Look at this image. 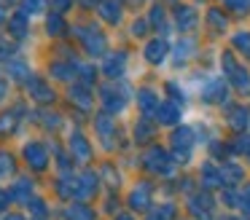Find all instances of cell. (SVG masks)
Returning a JSON list of instances; mask_svg holds the SVG:
<instances>
[{"mask_svg":"<svg viewBox=\"0 0 250 220\" xmlns=\"http://www.w3.org/2000/svg\"><path fill=\"white\" fill-rule=\"evenodd\" d=\"M22 118H24V105L22 102L14 105V107H8V110H0V140H8L11 134H17Z\"/></svg>","mask_w":250,"mask_h":220,"instance_id":"cell-32","label":"cell"},{"mask_svg":"<svg viewBox=\"0 0 250 220\" xmlns=\"http://www.w3.org/2000/svg\"><path fill=\"white\" fill-rule=\"evenodd\" d=\"M137 161H140L143 172H148V175L156 177V180H175V177H178V169H180V166L175 164L169 148L167 145H159V142L143 148L140 156H137Z\"/></svg>","mask_w":250,"mask_h":220,"instance_id":"cell-5","label":"cell"},{"mask_svg":"<svg viewBox=\"0 0 250 220\" xmlns=\"http://www.w3.org/2000/svg\"><path fill=\"white\" fill-rule=\"evenodd\" d=\"M113 220H135V215H132V212H119Z\"/></svg>","mask_w":250,"mask_h":220,"instance_id":"cell-55","label":"cell"},{"mask_svg":"<svg viewBox=\"0 0 250 220\" xmlns=\"http://www.w3.org/2000/svg\"><path fill=\"white\" fill-rule=\"evenodd\" d=\"M8 89H11V83H8V78L3 73H0V105L8 100Z\"/></svg>","mask_w":250,"mask_h":220,"instance_id":"cell-50","label":"cell"},{"mask_svg":"<svg viewBox=\"0 0 250 220\" xmlns=\"http://www.w3.org/2000/svg\"><path fill=\"white\" fill-rule=\"evenodd\" d=\"M27 209L30 215H33V220H49V207H46V201L41 196H33L27 201Z\"/></svg>","mask_w":250,"mask_h":220,"instance_id":"cell-45","label":"cell"},{"mask_svg":"<svg viewBox=\"0 0 250 220\" xmlns=\"http://www.w3.org/2000/svg\"><path fill=\"white\" fill-rule=\"evenodd\" d=\"M186 118V110L180 105H175V102H169V100H164L162 105H159V110H156V116H153V121L159 123V129H175V126H180V123H186L183 121Z\"/></svg>","mask_w":250,"mask_h":220,"instance_id":"cell-29","label":"cell"},{"mask_svg":"<svg viewBox=\"0 0 250 220\" xmlns=\"http://www.w3.org/2000/svg\"><path fill=\"white\" fill-rule=\"evenodd\" d=\"M8 193H11L14 201L27 204L30 199L35 196V182L30 180V177H14V182H11V188H8Z\"/></svg>","mask_w":250,"mask_h":220,"instance_id":"cell-38","label":"cell"},{"mask_svg":"<svg viewBox=\"0 0 250 220\" xmlns=\"http://www.w3.org/2000/svg\"><path fill=\"white\" fill-rule=\"evenodd\" d=\"M132 62V48H110L103 59H100V75L103 80H121L126 78V70H129Z\"/></svg>","mask_w":250,"mask_h":220,"instance_id":"cell-12","label":"cell"},{"mask_svg":"<svg viewBox=\"0 0 250 220\" xmlns=\"http://www.w3.org/2000/svg\"><path fill=\"white\" fill-rule=\"evenodd\" d=\"M178 220H191V218H178Z\"/></svg>","mask_w":250,"mask_h":220,"instance_id":"cell-60","label":"cell"},{"mask_svg":"<svg viewBox=\"0 0 250 220\" xmlns=\"http://www.w3.org/2000/svg\"><path fill=\"white\" fill-rule=\"evenodd\" d=\"M35 116L41 118V126L49 129V132H60V129L65 126V116H62V113H57L54 107H41Z\"/></svg>","mask_w":250,"mask_h":220,"instance_id":"cell-40","label":"cell"},{"mask_svg":"<svg viewBox=\"0 0 250 220\" xmlns=\"http://www.w3.org/2000/svg\"><path fill=\"white\" fill-rule=\"evenodd\" d=\"M126 38L135 43H146L148 38H153V30H151V21H148L146 14H132V19L126 21Z\"/></svg>","mask_w":250,"mask_h":220,"instance_id":"cell-33","label":"cell"},{"mask_svg":"<svg viewBox=\"0 0 250 220\" xmlns=\"http://www.w3.org/2000/svg\"><path fill=\"white\" fill-rule=\"evenodd\" d=\"M100 3H103V0H76V5L83 8V11H97Z\"/></svg>","mask_w":250,"mask_h":220,"instance_id":"cell-51","label":"cell"},{"mask_svg":"<svg viewBox=\"0 0 250 220\" xmlns=\"http://www.w3.org/2000/svg\"><path fill=\"white\" fill-rule=\"evenodd\" d=\"M169 54H172V40L169 38H148L140 46V59L148 64L151 70H164L169 67Z\"/></svg>","mask_w":250,"mask_h":220,"instance_id":"cell-11","label":"cell"},{"mask_svg":"<svg viewBox=\"0 0 250 220\" xmlns=\"http://www.w3.org/2000/svg\"><path fill=\"white\" fill-rule=\"evenodd\" d=\"M70 38L81 46V51L86 54V59L100 62L105 54L110 51V35L105 32V27L97 19H81L70 24Z\"/></svg>","mask_w":250,"mask_h":220,"instance_id":"cell-1","label":"cell"},{"mask_svg":"<svg viewBox=\"0 0 250 220\" xmlns=\"http://www.w3.org/2000/svg\"><path fill=\"white\" fill-rule=\"evenodd\" d=\"M186 212L191 220H218V196L210 191H196L186 199Z\"/></svg>","mask_w":250,"mask_h":220,"instance_id":"cell-15","label":"cell"},{"mask_svg":"<svg viewBox=\"0 0 250 220\" xmlns=\"http://www.w3.org/2000/svg\"><path fill=\"white\" fill-rule=\"evenodd\" d=\"M169 16H172L175 35H199L202 32V5L180 0L178 5L169 8Z\"/></svg>","mask_w":250,"mask_h":220,"instance_id":"cell-9","label":"cell"},{"mask_svg":"<svg viewBox=\"0 0 250 220\" xmlns=\"http://www.w3.org/2000/svg\"><path fill=\"white\" fill-rule=\"evenodd\" d=\"M221 126L229 129L234 137L250 132V105L248 102H237L234 100L231 105H226L221 110Z\"/></svg>","mask_w":250,"mask_h":220,"instance_id":"cell-14","label":"cell"},{"mask_svg":"<svg viewBox=\"0 0 250 220\" xmlns=\"http://www.w3.org/2000/svg\"><path fill=\"white\" fill-rule=\"evenodd\" d=\"M92 129H94V137H97V142L103 145V150H108V153H113V150H121L124 145L119 142L121 140V123L116 116H108V113L97 110L92 118Z\"/></svg>","mask_w":250,"mask_h":220,"instance_id":"cell-10","label":"cell"},{"mask_svg":"<svg viewBox=\"0 0 250 220\" xmlns=\"http://www.w3.org/2000/svg\"><path fill=\"white\" fill-rule=\"evenodd\" d=\"M17 11L22 16H27L30 21H33V19H46V14L51 11V3H49V0H19Z\"/></svg>","mask_w":250,"mask_h":220,"instance_id":"cell-37","label":"cell"},{"mask_svg":"<svg viewBox=\"0 0 250 220\" xmlns=\"http://www.w3.org/2000/svg\"><path fill=\"white\" fill-rule=\"evenodd\" d=\"M17 3H19V0H0V8H6V11H8V8H14Z\"/></svg>","mask_w":250,"mask_h":220,"instance_id":"cell-54","label":"cell"},{"mask_svg":"<svg viewBox=\"0 0 250 220\" xmlns=\"http://www.w3.org/2000/svg\"><path fill=\"white\" fill-rule=\"evenodd\" d=\"M17 54H22L19 51V43H14L8 35H0V67H3L8 59H14Z\"/></svg>","mask_w":250,"mask_h":220,"instance_id":"cell-44","label":"cell"},{"mask_svg":"<svg viewBox=\"0 0 250 220\" xmlns=\"http://www.w3.org/2000/svg\"><path fill=\"white\" fill-rule=\"evenodd\" d=\"M162 83V94L164 100L175 102V105H180L183 110H188L191 102H194V94H191V89L186 86V80L180 78V75H167V78L159 80Z\"/></svg>","mask_w":250,"mask_h":220,"instance_id":"cell-20","label":"cell"},{"mask_svg":"<svg viewBox=\"0 0 250 220\" xmlns=\"http://www.w3.org/2000/svg\"><path fill=\"white\" fill-rule=\"evenodd\" d=\"M153 204H156V182L153 180H135L132 188L126 191V207L129 212H151Z\"/></svg>","mask_w":250,"mask_h":220,"instance_id":"cell-13","label":"cell"},{"mask_svg":"<svg viewBox=\"0 0 250 220\" xmlns=\"http://www.w3.org/2000/svg\"><path fill=\"white\" fill-rule=\"evenodd\" d=\"M159 123L153 121V118H146V116H137L135 121H132L129 126V142L135 145V148H148V145H156L159 140Z\"/></svg>","mask_w":250,"mask_h":220,"instance_id":"cell-19","label":"cell"},{"mask_svg":"<svg viewBox=\"0 0 250 220\" xmlns=\"http://www.w3.org/2000/svg\"><path fill=\"white\" fill-rule=\"evenodd\" d=\"M65 220H97V212L89 201H70L62 212Z\"/></svg>","mask_w":250,"mask_h":220,"instance_id":"cell-39","label":"cell"},{"mask_svg":"<svg viewBox=\"0 0 250 220\" xmlns=\"http://www.w3.org/2000/svg\"><path fill=\"white\" fill-rule=\"evenodd\" d=\"M100 172H94L92 166H83L81 172H76V201H89L100 193Z\"/></svg>","mask_w":250,"mask_h":220,"instance_id":"cell-25","label":"cell"},{"mask_svg":"<svg viewBox=\"0 0 250 220\" xmlns=\"http://www.w3.org/2000/svg\"><path fill=\"white\" fill-rule=\"evenodd\" d=\"M6 21H8V11H6V8H0V30L6 27Z\"/></svg>","mask_w":250,"mask_h":220,"instance_id":"cell-53","label":"cell"},{"mask_svg":"<svg viewBox=\"0 0 250 220\" xmlns=\"http://www.w3.org/2000/svg\"><path fill=\"white\" fill-rule=\"evenodd\" d=\"M3 75L8 78V83L24 86L35 73H33V64H30V59L24 57V54H17L14 59H8V62L3 64Z\"/></svg>","mask_w":250,"mask_h":220,"instance_id":"cell-27","label":"cell"},{"mask_svg":"<svg viewBox=\"0 0 250 220\" xmlns=\"http://www.w3.org/2000/svg\"><path fill=\"white\" fill-rule=\"evenodd\" d=\"M218 220H248V218H242V215H234V212H229V215H221Z\"/></svg>","mask_w":250,"mask_h":220,"instance_id":"cell-52","label":"cell"},{"mask_svg":"<svg viewBox=\"0 0 250 220\" xmlns=\"http://www.w3.org/2000/svg\"><path fill=\"white\" fill-rule=\"evenodd\" d=\"M126 3L124 0H103L100 8L94 11V19L103 27H121L126 24Z\"/></svg>","mask_w":250,"mask_h":220,"instance_id":"cell-23","label":"cell"},{"mask_svg":"<svg viewBox=\"0 0 250 220\" xmlns=\"http://www.w3.org/2000/svg\"><path fill=\"white\" fill-rule=\"evenodd\" d=\"M94 91H97L100 110L108 113V116L119 118L135 105V89H132V83L126 78H121V80H100V86Z\"/></svg>","mask_w":250,"mask_h":220,"instance_id":"cell-2","label":"cell"},{"mask_svg":"<svg viewBox=\"0 0 250 220\" xmlns=\"http://www.w3.org/2000/svg\"><path fill=\"white\" fill-rule=\"evenodd\" d=\"M199 145L202 142H199V137H196V129L191 121L180 123V126H175L167 132V148H169V153H172V159L178 166H188L191 161H194V153H196Z\"/></svg>","mask_w":250,"mask_h":220,"instance_id":"cell-8","label":"cell"},{"mask_svg":"<svg viewBox=\"0 0 250 220\" xmlns=\"http://www.w3.org/2000/svg\"><path fill=\"white\" fill-rule=\"evenodd\" d=\"M205 54L202 35H175L172 38V54H169V67L175 73H188L194 64H199Z\"/></svg>","mask_w":250,"mask_h":220,"instance_id":"cell-6","label":"cell"},{"mask_svg":"<svg viewBox=\"0 0 250 220\" xmlns=\"http://www.w3.org/2000/svg\"><path fill=\"white\" fill-rule=\"evenodd\" d=\"M194 100L199 102L202 107H207V110H223L226 105L234 102V91L221 73L210 70V73L202 78V83L194 89Z\"/></svg>","mask_w":250,"mask_h":220,"instance_id":"cell-4","label":"cell"},{"mask_svg":"<svg viewBox=\"0 0 250 220\" xmlns=\"http://www.w3.org/2000/svg\"><path fill=\"white\" fill-rule=\"evenodd\" d=\"M100 64L92 62V59H81L78 62V75H76V83H83L89 89H97L100 86Z\"/></svg>","mask_w":250,"mask_h":220,"instance_id":"cell-36","label":"cell"},{"mask_svg":"<svg viewBox=\"0 0 250 220\" xmlns=\"http://www.w3.org/2000/svg\"><path fill=\"white\" fill-rule=\"evenodd\" d=\"M223 11H226L231 19H248L250 16V0H223Z\"/></svg>","mask_w":250,"mask_h":220,"instance_id":"cell-42","label":"cell"},{"mask_svg":"<svg viewBox=\"0 0 250 220\" xmlns=\"http://www.w3.org/2000/svg\"><path fill=\"white\" fill-rule=\"evenodd\" d=\"M221 177H223V188H239V185H245L248 169H245L242 161L226 159V161H221Z\"/></svg>","mask_w":250,"mask_h":220,"instance_id":"cell-30","label":"cell"},{"mask_svg":"<svg viewBox=\"0 0 250 220\" xmlns=\"http://www.w3.org/2000/svg\"><path fill=\"white\" fill-rule=\"evenodd\" d=\"M78 62H81V59H76V62H70V59H51L46 75H49V80H57V83L70 86V83H76Z\"/></svg>","mask_w":250,"mask_h":220,"instance_id":"cell-28","label":"cell"},{"mask_svg":"<svg viewBox=\"0 0 250 220\" xmlns=\"http://www.w3.org/2000/svg\"><path fill=\"white\" fill-rule=\"evenodd\" d=\"M245 215H250V182H245V185H239V207Z\"/></svg>","mask_w":250,"mask_h":220,"instance_id":"cell-46","label":"cell"},{"mask_svg":"<svg viewBox=\"0 0 250 220\" xmlns=\"http://www.w3.org/2000/svg\"><path fill=\"white\" fill-rule=\"evenodd\" d=\"M159 3H164V5H167V8H172V5H178L180 0H159Z\"/></svg>","mask_w":250,"mask_h":220,"instance_id":"cell-57","label":"cell"},{"mask_svg":"<svg viewBox=\"0 0 250 220\" xmlns=\"http://www.w3.org/2000/svg\"><path fill=\"white\" fill-rule=\"evenodd\" d=\"M65 100L70 102L76 110L92 113L94 105H97V91L89 89V86H83V83H70V86H67V91H65Z\"/></svg>","mask_w":250,"mask_h":220,"instance_id":"cell-26","label":"cell"},{"mask_svg":"<svg viewBox=\"0 0 250 220\" xmlns=\"http://www.w3.org/2000/svg\"><path fill=\"white\" fill-rule=\"evenodd\" d=\"M229 48H231L242 62L250 64V27H234L231 35H229Z\"/></svg>","mask_w":250,"mask_h":220,"instance_id":"cell-34","label":"cell"},{"mask_svg":"<svg viewBox=\"0 0 250 220\" xmlns=\"http://www.w3.org/2000/svg\"><path fill=\"white\" fill-rule=\"evenodd\" d=\"M205 3H223V0H205Z\"/></svg>","mask_w":250,"mask_h":220,"instance_id":"cell-59","label":"cell"},{"mask_svg":"<svg viewBox=\"0 0 250 220\" xmlns=\"http://www.w3.org/2000/svg\"><path fill=\"white\" fill-rule=\"evenodd\" d=\"M67 153H70V159L76 164L89 166V161L94 159V145L81 129H70V134H67Z\"/></svg>","mask_w":250,"mask_h":220,"instance_id":"cell-22","label":"cell"},{"mask_svg":"<svg viewBox=\"0 0 250 220\" xmlns=\"http://www.w3.org/2000/svg\"><path fill=\"white\" fill-rule=\"evenodd\" d=\"M0 220H27V218H24V215H3Z\"/></svg>","mask_w":250,"mask_h":220,"instance_id":"cell-56","label":"cell"},{"mask_svg":"<svg viewBox=\"0 0 250 220\" xmlns=\"http://www.w3.org/2000/svg\"><path fill=\"white\" fill-rule=\"evenodd\" d=\"M22 89H24V94H27V100L38 107H54V102L60 100V94H57V89L51 86V80L43 78V75H33Z\"/></svg>","mask_w":250,"mask_h":220,"instance_id":"cell-17","label":"cell"},{"mask_svg":"<svg viewBox=\"0 0 250 220\" xmlns=\"http://www.w3.org/2000/svg\"><path fill=\"white\" fill-rule=\"evenodd\" d=\"M43 32L49 40H65V38H70V21L57 11H49L43 19Z\"/></svg>","mask_w":250,"mask_h":220,"instance_id":"cell-31","label":"cell"},{"mask_svg":"<svg viewBox=\"0 0 250 220\" xmlns=\"http://www.w3.org/2000/svg\"><path fill=\"white\" fill-rule=\"evenodd\" d=\"M146 16H148V21H151L153 35H159V38H169V40L175 38V30H172V16H169V8H167L164 3L153 0V3L146 8Z\"/></svg>","mask_w":250,"mask_h":220,"instance_id":"cell-21","label":"cell"},{"mask_svg":"<svg viewBox=\"0 0 250 220\" xmlns=\"http://www.w3.org/2000/svg\"><path fill=\"white\" fill-rule=\"evenodd\" d=\"M100 180H103V185L110 188V193H116L121 188V169L116 164H103L100 166Z\"/></svg>","mask_w":250,"mask_h":220,"instance_id":"cell-41","label":"cell"},{"mask_svg":"<svg viewBox=\"0 0 250 220\" xmlns=\"http://www.w3.org/2000/svg\"><path fill=\"white\" fill-rule=\"evenodd\" d=\"M51 3V11H57V14L65 16L67 11H73V5H76V0H49Z\"/></svg>","mask_w":250,"mask_h":220,"instance_id":"cell-47","label":"cell"},{"mask_svg":"<svg viewBox=\"0 0 250 220\" xmlns=\"http://www.w3.org/2000/svg\"><path fill=\"white\" fill-rule=\"evenodd\" d=\"M14 175H17V156L8 150H0V180H8Z\"/></svg>","mask_w":250,"mask_h":220,"instance_id":"cell-43","label":"cell"},{"mask_svg":"<svg viewBox=\"0 0 250 220\" xmlns=\"http://www.w3.org/2000/svg\"><path fill=\"white\" fill-rule=\"evenodd\" d=\"M124 3H126V8H129V11H135V14H143V11H146L148 5L153 3V0H124Z\"/></svg>","mask_w":250,"mask_h":220,"instance_id":"cell-48","label":"cell"},{"mask_svg":"<svg viewBox=\"0 0 250 220\" xmlns=\"http://www.w3.org/2000/svg\"><path fill=\"white\" fill-rule=\"evenodd\" d=\"M231 24H234V19L223 11L221 3H207L202 8V40L210 43V46L229 40V35L234 30Z\"/></svg>","mask_w":250,"mask_h":220,"instance_id":"cell-7","label":"cell"},{"mask_svg":"<svg viewBox=\"0 0 250 220\" xmlns=\"http://www.w3.org/2000/svg\"><path fill=\"white\" fill-rule=\"evenodd\" d=\"M146 220H164V218H159V215H153V212H148V215H146Z\"/></svg>","mask_w":250,"mask_h":220,"instance_id":"cell-58","label":"cell"},{"mask_svg":"<svg viewBox=\"0 0 250 220\" xmlns=\"http://www.w3.org/2000/svg\"><path fill=\"white\" fill-rule=\"evenodd\" d=\"M218 73L229 80L234 97L239 100H250V64L242 62L229 46L218 51Z\"/></svg>","mask_w":250,"mask_h":220,"instance_id":"cell-3","label":"cell"},{"mask_svg":"<svg viewBox=\"0 0 250 220\" xmlns=\"http://www.w3.org/2000/svg\"><path fill=\"white\" fill-rule=\"evenodd\" d=\"M6 35L11 38L14 43L27 40V38H30V19H27V16H22L19 11L8 14V21H6Z\"/></svg>","mask_w":250,"mask_h":220,"instance_id":"cell-35","label":"cell"},{"mask_svg":"<svg viewBox=\"0 0 250 220\" xmlns=\"http://www.w3.org/2000/svg\"><path fill=\"white\" fill-rule=\"evenodd\" d=\"M11 201H14V199H11V193H8V188H3V185H0V215H3V212H8Z\"/></svg>","mask_w":250,"mask_h":220,"instance_id":"cell-49","label":"cell"},{"mask_svg":"<svg viewBox=\"0 0 250 220\" xmlns=\"http://www.w3.org/2000/svg\"><path fill=\"white\" fill-rule=\"evenodd\" d=\"M0 73H3V67H0Z\"/></svg>","mask_w":250,"mask_h":220,"instance_id":"cell-61","label":"cell"},{"mask_svg":"<svg viewBox=\"0 0 250 220\" xmlns=\"http://www.w3.org/2000/svg\"><path fill=\"white\" fill-rule=\"evenodd\" d=\"M196 182H199L202 191H210V193H218L223 191V177H221V164L212 159H205L199 166H196Z\"/></svg>","mask_w":250,"mask_h":220,"instance_id":"cell-24","label":"cell"},{"mask_svg":"<svg viewBox=\"0 0 250 220\" xmlns=\"http://www.w3.org/2000/svg\"><path fill=\"white\" fill-rule=\"evenodd\" d=\"M164 102V94H162V83H140L135 89V107H137V116H146V118H153L159 110V105Z\"/></svg>","mask_w":250,"mask_h":220,"instance_id":"cell-16","label":"cell"},{"mask_svg":"<svg viewBox=\"0 0 250 220\" xmlns=\"http://www.w3.org/2000/svg\"><path fill=\"white\" fill-rule=\"evenodd\" d=\"M22 159L30 172H46L51 164V148L43 140H27L22 145Z\"/></svg>","mask_w":250,"mask_h":220,"instance_id":"cell-18","label":"cell"}]
</instances>
